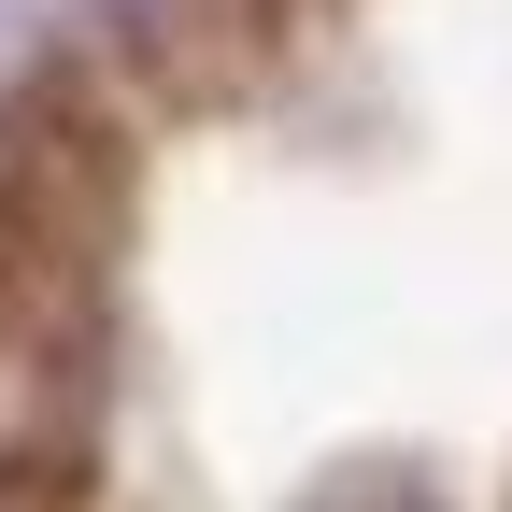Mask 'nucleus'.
I'll list each match as a JSON object with an SVG mask.
<instances>
[{
    "label": "nucleus",
    "mask_w": 512,
    "mask_h": 512,
    "mask_svg": "<svg viewBox=\"0 0 512 512\" xmlns=\"http://www.w3.org/2000/svg\"><path fill=\"white\" fill-rule=\"evenodd\" d=\"M328 0H128L114 15V100L157 114H228L299 57V29Z\"/></svg>",
    "instance_id": "f257e3e1"
},
{
    "label": "nucleus",
    "mask_w": 512,
    "mask_h": 512,
    "mask_svg": "<svg viewBox=\"0 0 512 512\" xmlns=\"http://www.w3.org/2000/svg\"><path fill=\"white\" fill-rule=\"evenodd\" d=\"M356 512H413V498H356Z\"/></svg>",
    "instance_id": "f03ea898"
}]
</instances>
